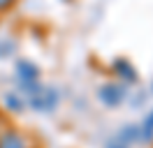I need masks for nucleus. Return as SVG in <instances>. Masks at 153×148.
Listing matches in <instances>:
<instances>
[{
    "label": "nucleus",
    "instance_id": "obj_2",
    "mask_svg": "<svg viewBox=\"0 0 153 148\" xmlns=\"http://www.w3.org/2000/svg\"><path fill=\"white\" fill-rule=\"evenodd\" d=\"M97 97L105 102L107 107H116V104H121V102H123L125 90L121 88V86H116V83H107V86H102V88H100Z\"/></svg>",
    "mask_w": 153,
    "mask_h": 148
},
{
    "label": "nucleus",
    "instance_id": "obj_3",
    "mask_svg": "<svg viewBox=\"0 0 153 148\" xmlns=\"http://www.w3.org/2000/svg\"><path fill=\"white\" fill-rule=\"evenodd\" d=\"M16 72H19V79H21V86H30V83L37 81V65L30 63V60H19V65H16Z\"/></svg>",
    "mask_w": 153,
    "mask_h": 148
},
{
    "label": "nucleus",
    "instance_id": "obj_1",
    "mask_svg": "<svg viewBox=\"0 0 153 148\" xmlns=\"http://www.w3.org/2000/svg\"><path fill=\"white\" fill-rule=\"evenodd\" d=\"M58 104V92L53 88H42L37 86V90L30 95V107L35 111H51Z\"/></svg>",
    "mask_w": 153,
    "mask_h": 148
},
{
    "label": "nucleus",
    "instance_id": "obj_4",
    "mask_svg": "<svg viewBox=\"0 0 153 148\" xmlns=\"http://www.w3.org/2000/svg\"><path fill=\"white\" fill-rule=\"evenodd\" d=\"M114 72L118 74V76H123V79H128V81H134L137 79V70H134L132 65H130V60H125V58H118V60H114Z\"/></svg>",
    "mask_w": 153,
    "mask_h": 148
},
{
    "label": "nucleus",
    "instance_id": "obj_7",
    "mask_svg": "<svg viewBox=\"0 0 153 148\" xmlns=\"http://www.w3.org/2000/svg\"><path fill=\"white\" fill-rule=\"evenodd\" d=\"M144 137H146V139L153 137V113L146 118V123H144Z\"/></svg>",
    "mask_w": 153,
    "mask_h": 148
},
{
    "label": "nucleus",
    "instance_id": "obj_6",
    "mask_svg": "<svg viewBox=\"0 0 153 148\" xmlns=\"http://www.w3.org/2000/svg\"><path fill=\"white\" fill-rule=\"evenodd\" d=\"M2 102H5V107L10 111H23V107H26V102L21 100V95H16V92H7Z\"/></svg>",
    "mask_w": 153,
    "mask_h": 148
},
{
    "label": "nucleus",
    "instance_id": "obj_5",
    "mask_svg": "<svg viewBox=\"0 0 153 148\" xmlns=\"http://www.w3.org/2000/svg\"><path fill=\"white\" fill-rule=\"evenodd\" d=\"M0 148H26V139L21 137L19 132H5L2 137H0Z\"/></svg>",
    "mask_w": 153,
    "mask_h": 148
},
{
    "label": "nucleus",
    "instance_id": "obj_9",
    "mask_svg": "<svg viewBox=\"0 0 153 148\" xmlns=\"http://www.w3.org/2000/svg\"><path fill=\"white\" fill-rule=\"evenodd\" d=\"M111 148H125V146H121V144H116V146H111Z\"/></svg>",
    "mask_w": 153,
    "mask_h": 148
},
{
    "label": "nucleus",
    "instance_id": "obj_8",
    "mask_svg": "<svg viewBox=\"0 0 153 148\" xmlns=\"http://www.w3.org/2000/svg\"><path fill=\"white\" fill-rule=\"evenodd\" d=\"M14 5V0H0V9H7Z\"/></svg>",
    "mask_w": 153,
    "mask_h": 148
}]
</instances>
